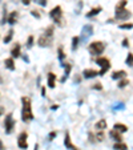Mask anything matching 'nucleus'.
<instances>
[{
  "instance_id": "f257e3e1",
  "label": "nucleus",
  "mask_w": 133,
  "mask_h": 150,
  "mask_svg": "<svg viewBox=\"0 0 133 150\" xmlns=\"http://www.w3.org/2000/svg\"><path fill=\"white\" fill-rule=\"evenodd\" d=\"M21 105H23V109H21V120L23 122H31L33 120V113H32V108H31V100L25 96L21 97Z\"/></svg>"
},
{
  "instance_id": "f03ea898",
  "label": "nucleus",
  "mask_w": 133,
  "mask_h": 150,
  "mask_svg": "<svg viewBox=\"0 0 133 150\" xmlns=\"http://www.w3.org/2000/svg\"><path fill=\"white\" fill-rule=\"evenodd\" d=\"M49 18L55 21V24H57V25H63L64 19H63V9H61V7L56 6L52 11L49 12Z\"/></svg>"
},
{
  "instance_id": "7ed1b4c3",
  "label": "nucleus",
  "mask_w": 133,
  "mask_h": 150,
  "mask_svg": "<svg viewBox=\"0 0 133 150\" xmlns=\"http://www.w3.org/2000/svg\"><path fill=\"white\" fill-rule=\"evenodd\" d=\"M104 49H105V44L103 41H93V43L89 44V52L93 56L101 55L104 52Z\"/></svg>"
},
{
  "instance_id": "20e7f679",
  "label": "nucleus",
  "mask_w": 133,
  "mask_h": 150,
  "mask_svg": "<svg viewBox=\"0 0 133 150\" xmlns=\"http://www.w3.org/2000/svg\"><path fill=\"white\" fill-rule=\"evenodd\" d=\"M96 64L101 66V69L98 72V76H104L110 68V61L107 57H97L96 58Z\"/></svg>"
},
{
  "instance_id": "39448f33",
  "label": "nucleus",
  "mask_w": 133,
  "mask_h": 150,
  "mask_svg": "<svg viewBox=\"0 0 133 150\" xmlns=\"http://www.w3.org/2000/svg\"><path fill=\"white\" fill-rule=\"evenodd\" d=\"M15 129V120L12 113H8L4 118V130H6V134H11Z\"/></svg>"
},
{
  "instance_id": "423d86ee",
  "label": "nucleus",
  "mask_w": 133,
  "mask_h": 150,
  "mask_svg": "<svg viewBox=\"0 0 133 150\" xmlns=\"http://www.w3.org/2000/svg\"><path fill=\"white\" fill-rule=\"evenodd\" d=\"M132 18V12L128 11L127 8H121V9H116L115 12V19L119 21H125L128 19Z\"/></svg>"
},
{
  "instance_id": "0eeeda50",
  "label": "nucleus",
  "mask_w": 133,
  "mask_h": 150,
  "mask_svg": "<svg viewBox=\"0 0 133 150\" xmlns=\"http://www.w3.org/2000/svg\"><path fill=\"white\" fill-rule=\"evenodd\" d=\"M93 33V27L91 24H87V25L83 27V31H81V36H80V41H87L88 37H91Z\"/></svg>"
},
{
  "instance_id": "6e6552de",
  "label": "nucleus",
  "mask_w": 133,
  "mask_h": 150,
  "mask_svg": "<svg viewBox=\"0 0 133 150\" xmlns=\"http://www.w3.org/2000/svg\"><path fill=\"white\" fill-rule=\"evenodd\" d=\"M27 138H28V134L27 132H21L18 137V146L20 149H28V142H27Z\"/></svg>"
},
{
  "instance_id": "1a4fd4ad",
  "label": "nucleus",
  "mask_w": 133,
  "mask_h": 150,
  "mask_svg": "<svg viewBox=\"0 0 133 150\" xmlns=\"http://www.w3.org/2000/svg\"><path fill=\"white\" fill-rule=\"evenodd\" d=\"M37 44H39V46H41V48L51 46V44H52V37H48V36L43 35L37 39Z\"/></svg>"
},
{
  "instance_id": "9d476101",
  "label": "nucleus",
  "mask_w": 133,
  "mask_h": 150,
  "mask_svg": "<svg viewBox=\"0 0 133 150\" xmlns=\"http://www.w3.org/2000/svg\"><path fill=\"white\" fill-rule=\"evenodd\" d=\"M64 145H65L66 149H69V150H79L77 147L75 146V145L72 144V141H71V136H69V133L65 132V138H64Z\"/></svg>"
},
{
  "instance_id": "9b49d317",
  "label": "nucleus",
  "mask_w": 133,
  "mask_h": 150,
  "mask_svg": "<svg viewBox=\"0 0 133 150\" xmlns=\"http://www.w3.org/2000/svg\"><path fill=\"white\" fill-rule=\"evenodd\" d=\"M47 81H48V87L51 88V89H53L55 88V84H56V75L52 72H49L48 76H47Z\"/></svg>"
},
{
  "instance_id": "f8f14e48",
  "label": "nucleus",
  "mask_w": 133,
  "mask_h": 150,
  "mask_svg": "<svg viewBox=\"0 0 133 150\" xmlns=\"http://www.w3.org/2000/svg\"><path fill=\"white\" fill-rule=\"evenodd\" d=\"M20 51H21V45H20V44L16 43V45H15L13 48H12V51H11V56H12V58H15V57H16V58L20 57V56H21V52H20Z\"/></svg>"
},
{
  "instance_id": "ddd939ff",
  "label": "nucleus",
  "mask_w": 133,
  "mask_h": 150,
  "mask_svg": "<svg viewBox=\"0 0 133 150\" xmlns=\"http://www.w3.org/2000/svg\"><path fill=\"white\" fill-rule=\"evenodd\" d=\"M109 136H110V138L115 139L116 142H122V136H121V133L117 132V130L112 129V130H110V133H109Z\"/></svg>"
},
{
  "instance_id": "4468645a",
  "label": "nucleus",
  "mask_w": 133,
  "mask_h": 150,
  "mask_svg": "<svg viewBox=\"0 0 133 150\" xmlns=\"http://www.w3.org/2000/svg\"><path fill=\"white\" fill-rule=\"evenodd\" d=\"M18 16H19L18 11H12L11 13L8 15V19H7V23H8V24H11V25H13V24L16 23V20H18Z\"/></svg>"
},
{
  "instance_id": "2eb2a0df",
  "label": "nucleus",
  "mask_w": 133,
  "mask_h": 150,
  "mask_svg": "<svg viewBox=\"0 0 133 150\" xmlns=\"http://www.w3.org/2000/svg\"><path fill=\"white\" fill-rule=\"evenodd\" d=\"M83 76H84L85 78H95L96 76H98V72L95 69H85L84 72H83Z\"/></svg>"
},
{
  "instance_id": "dca6fc26",
  "label": "nucleus",
  "mask_w": 133,
  "mask_h": 150,
  "mask_svg": "<svg viewBox=\"0 0 133 150\" xmlns=\"http://www.w3.org/2000/svg\"><path fill=\"white\" fill-rule=\"evenodd\" d=\"M63 66H64V76H63V78H61V82H64V81L68 78L71 70H72V65H71V64H64Z\"/></svg>"
},
{
  "instance_id": "f3484780",
  "label": "nucleus",
  "mask_w": 133,
  "mask_h": 150,
  "mask_svg": "<svg viewBox=\"0 0 133 150\" xmlns=\"http://www.w3.org/2000/svg\"><path fill=\"white\" fill-rule=\"evenodd\" d=\"M125 76H127V72H125V70H116V72L112 73L113 80H121V78H125Z\"/></svg>"
},
{
  "instance_id": "a211bd4d",
  "label": "nucleus",
  "mask_w": 133,
  "mask_h": 150,
  "mask_svg": "<svg viewBox=\"0 0 133 150\" xmlns=\"http://www.w3.org/2000/svg\"><path fill=\"white\" fill-rule=\"evenodd\" d=\"M4 65H6V68H7V69H9V70H15V69H16V66H15V61H13V58H12V57L6 58Z\"/></svg>"
},
{
  "instance_id": "6ab92c4d",
  "label": "nucleus",
  "mask_w": 133,
  "mask_h": 150,
  "mask_svg": "<svg viewBox=\"0 0 133 150\" xmlns=\"http://www.w3.org/2000/svg\"><path fill=\"white\" fill-rule=\"evenodd\" d=\"M101 7H95V8H92L89 12L87 13V18H93V16H96V15H98L100 12H101Z\"/></svg>"
},
{
  "instance_id": "aec40b11",
  "label": "nucleus",
  "mask_w": 133,
  "mask_h": 150,
  "mask_svg": "<svg viewBox=\"0 0 133 150\" xmlns=\"http://www.w3.org/2000/svg\"><path fill=\"white\" fill-rule=\"evenodd\" d=\"M95 127H96L97 130H104V129H107V121H105L104 118H101L100 121L96 122Z\"/></svg>"
},
{
  "instance_id": "412c9836",
  "label": "nucleus",
  "mask_w": 133,
  "mask_h": 150,
  "mask_svg": "<svg viewBox=\"0 0 133 150\" xmlns=\"http://www.w3.org/2000/svg\"><path fill=\"white\" fill-rule=\"evenodd\" d=\"M113 129L117 130V132H120V133L128 132V126H127V125H124V124H116L115 126H113Z\"/></svg>"
},
{
  "instance_id": "4be33fe9",
  "label": "nucleus",
  "mask_w": 133,
  "mask_h": 150,
  "mask_svg": "<svg viewBox=\"0 0 133 150\" xmlns=\"http://www.w3.org/2000/svg\"><path fill=\"white\" fill-rule=\"evenodd\" d=\"M113 149L115 150H128V146L124 142H116V144L113 145Z\"/></svg>"
},
{
  "instance_id": "5701e85b",
  "label": "nucleus",
  "mask_w": 133,
  "mask_h": 150,
  "mask_svg": "<svg viewBox=\"0 0 133 150\" xmlns=\"http://www.w3.org/2000/svg\"><path fill=\"white\" fill-rule=\"evenodd\" d=\"M12 37H13V29H9V31L8 32H7V36H4V44H8L9 43V41H11L12 40Z\"/></svg>"
},
{
  "instance_id": "b1692460",
  "label": "nucleus",
  "mask_w": 133,
  "mask_h": 150,
  "mask_svg": "<svg viewBox=\"0 0 133 150\" xmlns=\"http://www.w3.org/2000/svg\"><path fill=\"white\" fill-rule=\"evenodd\" d=\"M57 55H59V60H60V63H61V66L64 65V58H65V53H64V49L61 48H59L57 49Z\"/></svg>"
},
{
  "instance_id": "393cba45",
  "label": "nucleus",
  "mask_w": 133,
  "mask_h": 150,
  "mask_svg": "<svg viewBox=\"0 0 133 150\" xmlns=\"http://www.w3.org/2000/svg\"><path fill=\"white\" fill-rule=\"evenodd\" d=\"M125 64H127L128 66H133V53L129 52L127 55V60H125Z\"/></svg>"
},
{
  "instance_id": "a878e982",
  "label": "nucleus",
  "mask_w": 133,
  "mask_h": 150,
  "mask_svg": "<svg viewBox=\"0 0 133 150\" xmlns=\"http://www.w3.org/2000/svg\"><path fill=\"white\" fill-rule=\"evenodd\" d=\"M79 43H80V37H79V36H75V37L72 39V51H76V49H77Z\"/></svg>"
},
{
  "instance_id": "bb28decb",
  "label": "nucleus",
  "mask_w": 133,
  "mask_h": 150,
  "mask_svg": "<svg viewBox=\"0 0 133 150\" xmlns=\"http://www.w3.org/2000/svg\"><path fill=\"white\" fill-rule=\"evenodd\" d=\"M7 19H8V13H7V7L4 6L3 7V18H1L0 24H1V25H4V24H6V21H7Z\"/></svg>"
},
{
  "instance_id": "cd10ccee",
  "label": "nucleus",
  "mask_w": 133,
  "mask_h": 150,
  "mask_svg": "<svg viewBox=\"0 0 133 150\" xmlns=\"http://www.w3.org/2000/svg\"><path fill=\"white\" fill-rule=\"evenodd\" d=\"M127 4H128V1H127V0H120L119 3L116 4V9H121V8H125V7H127Z\"/></svg>"
},
{
  "instance_id": "c85d7f7f",
  "label": "nucleus",
  "mask_w": 133,
  "mask_h": 150,
  "mask_svg": "<svg viewBox=\"0 0 133 150\" xmlns=\"http://www.w3.org/2000/svg\"><path fill=\"white\" fill-rule=\"evenodd\" d=\"M119 28L120 29H132L133 28V23H122V24H120L119 25Z\"/></svg>"
},
{
  "instance_id": "c756f323",
  "label": "nucleus",
  "mask_w": 133,
  "mask_h": 150,
  "mask_svg": "<svg viewBox=\"0 0 133 150\" xmlns=\"http://www.w3.org/2000/svg\"><path fill=\"white\" fill-rule=\"evenodd\" d=\"M128 84H129V81H128L127 78H121V80L119 81V85H117V87L119 88H125Z\"/></svg>"
},
{
  "instance_id": "7c9ffc66",
  "label": "nucleus",
  "mask_w": 133,
  "mask_h": 150,
  "mask_svg": "<svg viewBox=\"0 0 133 150\" xmlns=\"http://www.w3.org/2000/svg\"><path fill=\"white\" fill-rule=\"evenodd\" d=\"M44 35L48 36V37H52V35H53V27L52 25L48 27V28L45 29V32H44Z\"/></svg>"
},
{
  "instance_id": "2f4dec72",
  "label": "nucleus",
  "mask_w": 133,
  "mask_h": 150,
  "mask_svg": "<svg viewBox=\"0 0 133 150\" xmlns=\"http://www.w3.org/2000/svg\"><path fill=\"white\" fill-rule=\"evenodd\" d=\"M25 45H27V48H32V46H33V36H29Z\"/></svg>"
},
{
  "instance_id": "473e14b6",
  "label": "nucleus",
  "mask_w": 133,
  "mask_h": 150,
  "mask_svg": "<svg viewBox=\"0 0 133 150\" xmlns=\"http://www.w3.org/2000/svg\"><path fill=\"white\" fill-rule=\"evenodd\" d=\"M36 3L41 7H45L47 4H48V0H36Z\"/></svg>"
},
{
  "instance_id": "72a5a7b5",
  "label": "nucleus",
  "mask_w": 133,
  "mask_h": 150,
  "mask_svg": "<svg viewBox=\"0 0 133 150\" xmlns=\"http://www.w3.org/2000/svg\"><path fill=\"white\" fill-rule=\"evenodd\" d=\"M104 130H98V134H97V139L98 141H103V139H104Z\"/></svg>"
},
{
  "instance_id": "f704fd0d",
  "label": "nucleus",
  "mask_w": 133,
  "mask_h": 150,
  "mask_svg": "<svg viewBox=\"0 0 133 150\" xmlns=\"http://www.w3.org/2000/svg\"><path fill=\"white\" fill-rule=\"evenodd\" d=\"M56 134H57L56 132H51V133H49V136H48V141H52V139H55Z\"/></svg>"
},
{
  "instance_id": "c9c22d12",
  "label": "nucleus",
  "mask_w": 133,
  "mask_h": 150,
  "mask_svg": "<svg viewBox=\"0 0 133 150\" xmlns=\"http://www.w3.org/2000/svg\"><path fill=\"white\" fill-rule=\"evenodd\" d=\"M31 15L33 16V18H36V19H40L41 18V15L37 11H31Z\"/></svg>"
},
{
  "instance_id": "e433bc0d",
  "label": "nucleus",
  "mask_w": 133,
  "mask_h": 150,
  "mask_svg": "<svg viewBox=\"0 0 133 150\" xmlns=\"http://www.w3.org/2000/svg\"><path fill=\"white\" fill-rule=\"evenodd\" d=\"M124 106H125V105L120 102V104H116V105H115V106H113V108H115L116 110H120V109H124Z\"/></svg>"
},
{
  "instance_id": "4c0bfd02",
  "label": "nucleus",
  "mask_w": 133,
  "mask_h": 150,
  "mask_svg": "<svg viewBox=\"0 0 133 150\" xmlns=\"http://www.w3.org/2000/svg\"><path fill=\"white\" fill-rule=\"evenodd\" d=\"M122 46H124V48H128V46H129V41H128V39H124V40H122Z\"/></svg>"
},
{
  "instance_id": "58836bf2",
  "label": "nucleus",
  "mask_w": 133,
  "mask_h": 150,
  "mask_svg": "<svg viewBox=\"0 0 133 150\" xmlns=\"http://www.w3.org/2000/svg\"><path fill=\"white\" fill-rule=\"evenodd\" d=\"M93 89L101 90V89H103V85H101V84H95V85H93Z\"/></svg>"
},
{
  "instance_id": "ea45409f",
  "label": "nucleus",
  "mask_w": 133,
  "mask_h": 150,
  "mask_svg": "<svg viewBox=\"0 0 133 150\" xmlns=\"http://www.w3.org/2000/svg\"><path fill=\"white\" fill-rule=\"evenodd\" d=\"M31 1H32V0H21V3H23L24 6H29V4H31Z\"/></svg>"
},
{
  "instance_id": "a19ab883",
  "label": "nucleus",
  "mask_w": 133,
  "mask_h": 150,
  "mask_svg": "<svg viewBox=\"0 0 133 150\" xmlns=\"http://www.w3.org/2000/svg\"><path fill=\"white\" fill-rule=\"evenodd\" d=\"M0 150H6V146H4V144H3L1 139H0Z\"/></svg>"
},
{
  "instance_id": "79ce46f5",
  "label": "nucleus",
  "mask_w": 133,
  "mask_h": 150,
  "mask_svg": "<svg viewBox=\"0 0 133 150\" xmlns=\"http://www.w3.org/2000/svg\"><path fill=\"white\" fill-rule=\"evenodd\" d=\"M41 96H45V87H41Z\"/></svg>"
},
{
  "instance_id": "37998d69",
  "label": "nucleus",
  "mask_w": 133,
  "mask_h": 150,
  "mask_svg": "<svg viewBox=\"0 0 133 150\" xmlns=\"http://www.w3.org/2000/svg\"><path fill=\"white\" fill-rule=\"evenodd\" d=\"M23 60L25 61V63H29V58H28V56H23Z\"/></svg>"
},
{
  "instance_id": "c03bdc74",
  "label": "nucleus",
  "mask_w": 133,
  "mask_h": 150,
  "mask_svg": "<svg viewBox=\"0 0 133 150\" xmlns=\"http://www.w3.org/2000/svg\"><path fill=\"white\" fill-rule=\"evenodd\" d=\"M57 108H59V105H52V108H51V109H52V110H56Z\"/></svg>"
},
{
  "instance_id": "a18cd8bd",
  "label": "nucleus",
  "mask_w": 133,
  "mask_h": 150,
  "mask_svg": "<svg viewBox=\"0 0 133 150\" xmlns=\"http://www.w3.org/2000/svg\"><path fill=\"white\" fill-rule=\"evenodd\" d=\"M33 150H39V145H37V144L35 145V147H33Z\"/></svg>"
},
{
  "instance_id": "49530a36",
  "label": "nucleus",
  "mask_w": 133,
  "mask_h": 150,
  "mask_svg": "<svg viewBox=\"0 0 133 150\" xmlns=\"http://www.w3.org/2000/svg\"><path fill=\"white\" fill-rule=\"evenodd\" d=\"M3 112H4V110H3V108H0V115L3 114Z\"/></svg>"
},
{
  "instance_id": "de8ad7c7",
  "label": "nucleus",
  "mask_w": 133,
  "mask_h": 150,
  "mask_svg": "<svg viewBox=\"0 0 133 150\" xmlns=\"http://www.w3.org/2000/svg\"><path fill=\"white\" fill-rule=\"evenodd\" d=\"M1 82H3V78H1V76H0V84H1Z\"/></svg>"
}]
</instances>
